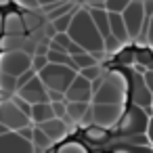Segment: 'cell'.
Instances as JSON below:
<instances>
[{
	"mask_svg": "<svg viewBox=\"0 0 153 153\" xmlns=\"http://www.w3.org/2000/svg\"><path fill=\"white\" fill-rule=\"evenodd\" d=\"M71 65H74L76 71H80V69H84V67L97 65V61L92 59L90 53H80V55H74V57H71Z\"/></svg>",
	"mask_w": 153,
	"mask_h": 153,
	"instance_id": "20",
	"label": "cell"
},
{
	"mask_svg": "<svg viewBox=\"0 0 153 153\" xmlns=\"http://www.w3.org/2000/svg\"><path fill=\"white\" fill-rule=\"evenodd\" d=\"M9 99H11V103H13V105H15L23 115H27V117H30V113H32V105H30L25 99H21L19 94H13V97H9Z\"/></svg>",
	"mask_w": 153,
	"mask_h": 153,
	"instance_id": "22",
	"label": "cell"
},
{
	"mask_svg": "<svg viewBox=\"0 0 153 153\" xmlns=\"http://www.w3.org/2000/svg\"><path fill=\"white\" fill-rule=\"evenodd\" d=\"M109 32L113 38L120 40L122 46H128L130 42V36L126 32V25H124V19H122V13H109Z\"/></svg>",
	"mask_w": 153,
	"mask_h": 153,
	"instance_id": "13",
	"label": "cell"
},
{
	"mask_svg": "<svg viewBox=\"0 0 153 153\" xmlns=\"http://www.w3.org/2000/svg\"><path fill=\"white\" fill-rule=\"evenodd\" d=\"M59 2H63V0H38V4H40L42 9H46V7H53V4H59Z\"/></svg>",
	"mask_w": 153,
	"mask_h": 153,
	"instance_id": "29",
	"label": "cell"
},
{
	"mask_svg": "<svg viewBox=\"0 0 153 153\" xmlns=\"http://www.w3.org/2000/svg\"><path fill=\"white\" fill-rule=\"evenodd\" d=\"M17 94L21 99H25L30 105H36V103H48V97H46V86L42 84V80L38 76H34L25 86H21L17 90Z\"/></svg>",
	"mask_w": 153,
	"mask_h": 153,
	"instance_id": "10",
	"label": "cell"
},
{
	"mask_svg": "<svg viewBox=\"0 0 153 153\" xmlns=\"http://www.w3.org/2000/svg\"><path fill=\"white\" fill-rule=\"evenodd\" d=\"M90 99H92L90 80H86L80 74H76V78L71 80V84L65 90V101L67 103H90Z\"/></svg>",
	"mask_w": 153,
	"mask_h": 153,
	"instance_id": "8",
	"label": "cell"
},
{
	"mask_svg": "<svg viewBox=\"0 0 153 153\" xmlns=\"http://www.w3.org/2000/svg\"><path fill=\"white\" fill-rule=\"evenodd\" d=\"M32 145L38 149V151H42V153H46L48 149H53L55 145H53V140L38 128V126H34V132H32Z\"/></svg>",
	"mask_w": 153,
	"mask_h": 153,
	"instance_id": "18",
	"label": "cell"
},
{
	"mask_svg": "<svg viewBox=\"0 0 153 153\" xmlns=\"http://www.w3.org/2000/svg\"><path fill=\"white\" fill-rule=\"evenodd\" d=\"M32 69V55L25 51H0V74L19 78Z\"/></svg>",
	"mask_w": 153,
	"mask_h": 153,
	"instance_id": "4",
	"label": "cell"
},
{
	"mask_svg": "<svg viewBox=\"0 0 153 153\" xmlns=\"http://www.w3.org/2000/svg\"><path fill=\"white\" fill-rule=\"evenodd\" d=\"M0 124H2L4 128H9L11 132H17L19 128L32 126V120L27 115H23L11 103V99H2V101H0Z\"/></svg>",
	"mask_w": 153,
	"mask_h": 153,
	"instance_id": "6",
	"label": "cell"
},
{
	"mask_svg": "<svg viewBox=\"0 0 153 153\" xmlns=\"http://www.w3.org/2000/svg\"><path fill=\"white\" fill-rule=\"evenodd\" d=\"M69 136H71V134H69ZM53 153H88V145H86V143H80V140H76V138L71 136L69 140H63L59 147H55Z\"/></svg>",
	"mask_w": 153,
	"mask_h": 153,
	"instance_id": "17",
	"label": "cell"
},
{
	"mask_svg": "<svg viewBox=\"0 0 153 153\" xmlns=\"http://www.w3.org/2000/svg\"><path fill=\"white\" fill-rule=\"evenodd\" d=\"M15 2H17L21 9H25V11H36V9H40L38 0H15Z\"/></svg>",
	"mask_w": 153,
	"mask_h": 153,
	"instance_id": "26",
	"label": "cell"
},
{
	"mask_svg": "<svg viewBox=\"0 0 153 153\" xmlns=\"http://www.w3.org/2000/svg\"><path fill=\"white\" fill-rule=\"evenodd\" d=\"M25 34V23L23 15L15 11H7L4 15V36H23Z\"/></svg>",
	"mask_w": 153,
	"mask_h": 153,
	"instance_id": "12",
	"label": "cell"
},
{
	"mask_svg": "<svg viewBox=\"0 0 153 153\" xmlns=\"http://www.w3.org/2000/svg\"><path fill=\"white\" fill-rule=\"evenodd\" d=\"M53 117H55V113H53L51 103H36V105H32L30 120H32L34 126H40V124H44V122H48Z\"/></svg>",
	"mask_w": 153,
	"mask_h": 153,
	"instance_id": "16",
	"label": "cell"
},
{
	"mask_svg": "<svg viewBox=\"0 0 153 153\" xmlns=\"http://www.w3.org/2000/svg\"><path fill=\"white\" fill-rule=\"evenodd\" d=\"M132 2V0H105V11L107 13H122L128 4Z\"/></svg>",
	"mask_w": 153,
	"mask_h": 153,
	"instance_id": "21",
	"label": "cell"
},
{
	"mask_svg": "<svg viewBox=\"0 0 153 153\" xmlns=\"http://www.w3.org/2000/svg\"><path fill=\"white\" fill-rule=\"evenodd\" d=\"M34 76H36V71H34V69H27L25 74H21V76L17 78V90H19L21 86H25V84H27V82H30Z\"/></svg>",
	"mask_w": 153,
	"mask_h": 153,
	"instance_id": "25",
	"label": "cell"
},
{
	"mask_svg": "<svg viewBox=\"0 0 153 153\" xmlns=\"http://www.w3.org/2000/svg\"><path fill=\"white\" fill-rule=\"evenodd\" d=\"M122 19L126 25V32L130 36V40H138L143 27H145V7L138 0H132V2L122 11Z\"/></svg>",
	"mask_w": 153,
	"mask_h": 153,
	"instance_id": "5",
	"label": "cell"
},
{
	"mask_svg": "<svg viewBox=\"0 0 153 153\" xmlns=\"http://www.w3.org/2000/svg\"><path fill=\"white\" fill-rule=\"evenodd\" d=\"M76 11H78V9H76ZM76 11L65 13V15H61V17H57V19H53V21H51V25H53L55 34H65V32L69 30V23H71V19H74V13H76Z\"/></svg>",
	"mask_w": 153,
	"mask_h": 153,
	"instance_id": "19",
	"label": "cell"
},
{
	"mask_svg": "<svg viewBox=\"0 0 153 153\" xmlns=\"http://www.w3.org/2000/svg\"><path fill=\"white\" fill-rule=\"evenodd\" d=\"M78 46H82L86 53H97V51H105L103 48V38L101 34L97 32L90 15H88V9H78L74 13V19L69 23V30L65 32Z\"/></svg>",
	"mask_w": 153,
	"mask_h": 153,
	"instance_id": "1",
	"label": "cell"
},
{
	"mask_svg": "<svg viewBox=\"0 0 153 153\" xmlns=\"http://www.w3.org/2000/svg\"><path fill=\"white\" fill-rule=\"evenodd\" d=\"M65 105H67V113H65L63 120L76 130V126H80L82 117H84L86 111L90 109V103H67V101H65Z\"/></svg>",
	"mask_w": 153,
	"mask_h": 153,
	"instance_id": "14",
	"label": "cell"
},
{
	"mask_svg": "<svg viewBox=\"0 0 153 153\" xmlns=\"http://www.w3.org/2000/svg\"><path fill=\"white\" fill-rule=\"evenodd\" d=\"M76 69L67 67V65H55V63H48L40 74L38 78L42 80V84L46 86V90H59L65 94L67 86L71 84V80L76 78Z\"/></svg>",
	"mask_w": 153,
	"mask_h": 153,
	"instance_id": "3",
	"label": "cell"
},
{
	"mask_svg": "<svg viewBox=\"0 0 153 153\" xmlns=\"http://www.w3.org/2000/svg\"><path fill=\"white\" fill-rule=\"evenodd\" d=\"M151 115H153V99H151Z\"/></svg>",
	"mask_w": 153,
	"mask_h": 153,
	"instance_id": "30",
	"label": "cell"
},
{
	"mask_svg": "<svg viewBox=\"0 0 153 153\" xmlns=\"http://www.w3.org/2000/svg\"><path fill=\"white\" fill-rule=\"evenodd\" d=\"M51 107H53V113H55V117H59V120H63V117H65V113H67V105H65V101L51 103Z\"/></svg>",
	"mask_w": 153,
	"mask_h": 153,
	"instance_id": "24",
	"label": "cell"
},
{
	"mask_svg": "<svg viewBox=\"0 0 153 153\" xmlns=\"http://www.w3.org/2000/svg\"><path fill=\"white\" fill-rule=\"evenodd\" d=\"M145 38L149 42V46L153 48V15L147 19V30H145Z\"/></svg>",
	"mask_w": 153,
	"mask_h": 153,
	"instance_id": "27",
	"label": "cell"
},
{
	"mask_svg": "<svg viewBox=\"0 0 153 153\" xmlns=\"http://www.w3.org/2000/svg\"><path fill=\"white\" fill-rule=\"evenodd\" d=\"M90 109H92V124L101 126L105 130H111L122 115L120 105H94V103H90Z\"/></svg>",
	"mask_w": 153,
	"mask_h": 153,
	"instance_id": "7",
	"label": "cell"
},
{
	"mask_svg": "<svg viewBox=\"0 0 153 153\" xmlns=\"http://www.w3.org/2000/svg\"><path fill=\"white\" fill-rule=\"evenodd\" d=\"M38 128H40V130H42L51 140H53V145L67 140V136L74 132V128H71L65 120H59V117H53V120H48V122L40 124Z\"/></svg>",
	"mask_w": 153,
	"mask_h": 153,
	"instance_id": "11",
	"label": "cell"
},
{
	"mask_svg": "<svg viewBox=\"0 0 153 153\" xmlns=\"http://www.w3.org/2000/svg\"><path fill=\"white\" fill-rule=\"evenodd\" d=\"M122 82H124L122 76H120V80H115V78H111V69H107L101 86L92 92L90 103H94V105H120L126 97V90L122 88Z\"/></svg>",
	"mask_w": 153,
	"mask_h": 153,
	"instance_id": "2",
	"label": "cell"
},
{
	"mask_svg": "<svg viewBox=\"0 0 153 153\" xmlns=\"http://www.w3.org/2000/svg\"><path fill=\"white\" fill-rule=\"evenodd\" d=\"M0 153H42L30 140L21 138L17 132H7L0 136Z\"/></svg>",
	"mask_w": 153,
	"mask_h": 153,
	"instance_id": "9",
	"label": "cell"
},
{
	"mask_svg": "<svg viewBox=\"0 0 153 153\" xmlns=\"http://www.w3.org/2000/svg\"><path fill=\"white\" fill-rule=\"evenodd\" d=\"M88 15H90V19L94 23L97 32L101 34V38L111 36V32H109V13L105 9H90L88 7Z\"/></svg>",
	"mask_w": 153,
	"mask_h": 153,
	"instance_id": "15",
	"label": "cell"
},
{
	"mask_svg": "<svg viewBox=\"0 0 153 153\" xmlns=\"http://www.w3.org/2000/svg\"><path fill=\"white\" fill-rule=\"evenodd\" d=\"M145 136H147L149 145L153 147V115H149V122H147V130H145Z\"/></svg>",
	"mask_w": 153,
	"mask_h": 153,
	"instance_id": "28",
	"label": "cell"
},
{
	"mask_svg": "<svg viewBox=\"0 0 153 153\" xmlns=\"http://www.w3.org/2000/svg\"><path fill=\"white\" fill-rule=\"evenodd\" d=\"M46 65H48L46 55H34V57H32V69L36 71V76H38V74H40V71H42Z\"/></svg>",
	"mask_w": 153,
	"mask_h": 153,
	"instance_id": "23",
	"label": "cell"
}]
</instances>
